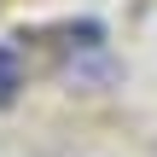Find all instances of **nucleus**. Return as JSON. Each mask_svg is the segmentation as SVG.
<instances>
[{"label":"nucleus","mask_w":157,"mask_h":157,"mask_svg":"<svg viewBox=\"0 0 157 157\" xmlns=\"http://www.w3.org/2000/svg\"><path fill=\"white\" fill-rule=\"evenodd\" d=\"M12 93H17V58H12V52L0 47V105H6Z\"/></svg>","instance_id":"1"},{"label":"nucleus","mask_w":157,"mask_h":157,"mask_svg":"<svg viewBox=\"0 0 157 157\" xmlns=\"http://www.w3.org/2000/svg\"><path fill=\"white\" fill-rule=\"evenodd\" d=\"M117 64H70V82H111Z\"/></svg>","instance_id":"2"},{"label":"nucleus","mask_w":157,"mask_h":157,"mask_svg":"<svg viewBox=\"0 0 157 157\" xmlns=\"http://www.w3.org/2000/svg\"><path fill=\"white\" fill-rule=\"evenodd\" d=\"M70 41H76V47H93V41H99V23H76Z\"/></svg>","instance_id":"3"}]
</instances>
